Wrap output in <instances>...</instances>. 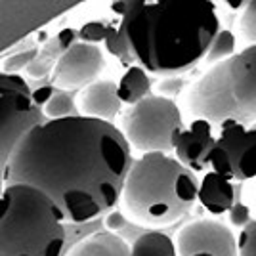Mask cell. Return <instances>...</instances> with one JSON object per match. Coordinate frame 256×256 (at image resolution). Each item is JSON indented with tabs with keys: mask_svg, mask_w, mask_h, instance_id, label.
<instances>
[{
	"mask_svg": "<svg viewBox=\"0 0 256 256\" xmlns=\"http://www.w3.org/2000/svg\"><path fill=\"white\" fill-rule=\"evenodd\" d=\"M134 160L120 128L78 115L36 126L0 170L6 186H32L67 224H84L117 208Z\"/></svg>",
	"mask_w": 256,
	"mask_h": 256,
	"instance_id": "cell-1",
	"label": "cell"
},
{
	"mask_svg": "<svg viewBox=\"0 0 256 256\" xmlns=\"http://www.w3.org/2000/svg\"><path fill=\"white\" fill-rule=\"evenodd\" d=\"M111 10L120 16L118 27L136 64L160 76H180L204 62L222 31L210 0H120Z\"/></svg>",
	"mask_w": 256,
	"mask_h": 256,
	"instance_id": "cell-2",
	"label": "cell"
},
{
	"mask_svg": "<svg viewBox=\"0 0 256 256\" xmlns=\"http://www.w3.org/2000/svg\"><path fill=\"white\" fill-rule=\"evenodd\" d=\"M201 178L166 153H144L134 160L120 195V208L144 228L170 226L190 212Z\"/></svg>",
	"mask_w": 256,
	"mask_h": 256,
	"instance_id": "cell-3",
	"label": "cell"
},
{
	"mask_svg": "<svg viewBox=\"0 0 256 256\" xmlns=\"http://www.w3.org/2000/svg\"><path fill=\"white\" fill-rule=\"evenodd\" d=\"M67 222L44 192L14 184L0 195V256H64Z\"/></svg>",
	"mask_w": 256,
	"mask_h": 256,
	"instance_id": "cell-4",
	"label": "cell"
},
{
	"mask_svg": "<svg viewBox=\"0 0 256 256\" xmlns=\"http://www.w3.org/2000/svg\"><path fill=\"white\" fill-rule=\"evenodd\" d=\"M188 107L195 118L212 124L256 122V46H246L197 78L190 88Z\"/></svg>",
	"mask_w": 256,
	"mask_h": 256,
	"instance_id": "cell-5",
	"label": "cell"
},
{
	"mask_svg": "<svg viewBox=\"0 0 256 256\" xmlns=\"http://www.w3.org/2000/svg\"><path fill=\"white\" fill-rule=\"evenodd\" d=\"M184 128L180 107L174 100L150 96L128 107L122 115V134L132 150L144 153H172L174 134Z\"/></svg>",
	"mask_w": 256,
	"mask_h": 256,
	"instance_id": "cell-6",
	"label": "cell"
},
{
	"mask_svg": "<svg viewBox=\"0 0 256 256\" xmlns=\"http://www.w3.org/2000/svg\"><path fill=\"white\" fill-rule=\"evenodd\" d=\"M210 170L232 182L256 180V128L235 120L222 122L210 155Z\"/></svg>",
	"mask_w": 256,
	"mask_h": 256,
	"instance_id": "cell-7",
	"label": "cell"
},
{
	"mask_svg": "<svg viewBox=\"0 0 256 256\" xmlns=\"http://www.w3.org/2000/svg\"><path fill=\"white\" fill-rule=\"evenodd\" d=\"M46 122V113L32 94L0 90V168L29 132Z\"/></svg>",
	"mask_w": 256,
	"mask_h": 256,
	"instance_id": "cell-8",
	"label": "cell"
},
{
	"mask_svg": "<svg viewBox=\"0 0 256 256\" xmlns=\"http://www.w3.org/2000/svg\"><path fill=\"white\" fill-rule=\"evenodd\" d=\"M176 248L178 256H239V239L220 220L201 218L178 232Z\"/></svg>",
	"mask_w": 256,
	"mask_h": 256,
	"instance_id": "cell-9",
	"label": "cell"
},
{
	"mask_svg": "<svg viewBox=\"0 0 256 256\" xmlns=\"http://www.w3.org/2000/svg\"><path fill=\"white\" fill-rule=\"evenodd\" d=\"M104 69H106V58L98 46L76 42L58 62L52 73V80L54 84L64 90L88 88L100 80Z\"/></svg>",
	"mask_w": 256,
	"mask_h": 256,
	"instance_id": "cell-10",
	"label": "cell"
},
{
	"mask_svg": "<svg viewBox=\"0 0 256 256\" xmlns=\"http://www.w3.org/2000/svg\"><path fill=\"white\" fill-rule=\"evenodd\" d=\"M216 146L212 122L204 118H193L190 126L176 130L174 134V153L186 168L199 174L210 166V155Z\"/></svg>",
	"mask_w": 256,
	"mask_h": 256,
	"instance_id": "cell-11",
	"label": "cell"
},
{
	"mask_svg": "<svg viewBox=\"0 0 256 256\" xmlns=\"http://www.w3.org/2000/svg\"><path fill=\"white\" fill-rule=\"evenodd\" d=\"M122 100L118 98V88L113 80L100 78L80 94V115L111 122L122 109Z\"/></svg>",
	"mask_w": 256,
	"mask_h": 256,
	"instance_id": "cell-12",
	"label": "cell"
},
{
	"mask_svg": "<svg viewBox=\"0 0 256 256\" xmlns=\"http://www.w3.org/2000/svg\"><path fill=\"white\" fill-rule=\"evenodd\" d=\"M197 201L201 203V206L206 212L214 214V216L232 212V208L235 206L234 182L212 170L206 172L201 178Z\"/></svg>",
	"mask_w": 256,
	"mask_h": 256,
	"instance_id": "cell-13",
	"label": "cell"
},
{
	"mask_svg": "<svg viewBox=\"0 0 256 256\" xmlns=\"http://www.w3.org/2000/svg\"><path fill=\"white\" fill-rule=\"evenodd\" d=\"M76 42H78V31L76 29L69 27V29L60 31L54 38H50L48 42L44 44V48L38 52L36 60L27 67V75L32 76V78L46 76L52 69H56V65L64 58V54L67 50H71Z\"/></svg>",
	"mask_w": 256,
	"mask_h": 256,
	"instance_id": "cell-14",
	"label": "cell"
},
{
	"mask_svg": "<svg viewBox=\"0 0 256 256\" xmlns=\"http://www.w3.org/2000/svg\"><path fill=\"white\" fill-rule=\"evenodd\" d=\"M65 256H132L130 245L111 232H98L76 243Z\"/></svg>",
	"mask_w": 256,
	"mask_h": 256,
	"instance_id": "cell-15",
	"label": "cell"
},
{
	"mask_svg": "<svg viewBox=\"0 0 256 256\" xmlns=\"http://www.w3.org/2000/svg\"><path fill=\"white\" fill-rule=\"evenodd\" d=\"M117 88H118V98L128 107L136 106L140 102H144L146 98L153 96L151 94L150 75L140 65H132L130 69L124 71V75L120 76V80L117 82Z\"/></svg>",
	"mask_w": 256,
	"mask_h": 256,
	"instance_id": "cell-16",
	"label": "cell"
},
{
	"mask_svg": "<svg viewBox=\"0 0 256 256\" xmlns=\"http://www.w3.org/2000/svg\"><path fill=\"white\" fill-rule=\"evenodd\" d=\"M132 256H178L176 243L170 235L159 230H148L130 246Z\"/></svg>",
	"mask_w": 256,
	"mask_h": 256,
	"instance_id": "cell-17",
	"label": "cell"
},
{
	"mask_svg": "<svg viewBox=\"0 0 256 256\" xmlns=\"http://www.w3.org/2000/svg\"><path fill=\"white\" fill-rule=\"evenodd\" d=\"M106 228H107V232L117 234L118 237H122L130 246L134 245V241H136L138 237H142V235L148 232L144 226H140V224H136L134 220H130L126 214L122 212V210H118V208L111 210V212L106 216Z\"/></svg>",
	"mask_w": 256,
	"mask_h": 256,
	"instance_id": "cell-18",
	"label": "cell"
},
{
	"mask_svg": "<svg viewBox=\"0 0 256 256\" xmlns=\"http://www.w3.org/2000/svg\"><path fill=\"white\" fill-rule=\"evenodd\" d=\"M44 113H46L48 120H62V118L78 117L80 115V107H76L75 100L69 92L56 90L54 98L48 102V106L44 107Z\"/></svg>",
	"mask_w": 256,
	"mask_h": 256,
	"instance_id": "cell-19",
	"label": "cell"
},
{
	"mask_svg": "<svg viewBox=\"0 0 256 256\" xmlns=\"http://www.w3.org/2000/svg\"><path fill=\"white\" fill-rule=\"evenodd\" d=\"M235 54H237L235 52V34L230 29H222L218 32V36L214 38L212 46L204 58V64L212 67V65H218L230 58H234Z\"/></svg>",
	"mask_w": 256,
	"mask_h": 256,
	"instance_id": "cell-20",
	"label": "cell"
},
{
	"mask_svg": "<svg viewBox=\"0 0 256 256\" xmlns=\"http://www.w3.org/2000/svg\"><path fill=\"white\" fill-rule=\"evenodd\" d=\"M104 44H106L107 52L111 54V56H115L126 69H130L132 65L136 64L134 56H132V52H130V46H128L126 38H124V34H122V31H120V27L109 25V31H107L106 42Z\"/></svg>",
	"mask_w": 256,
	"mask_h": 256,
	"instance_id": "cell-21",
	"label": "cell"
},
{
	"mask_svg": "<svg viewBox=\"0 0 256 256\" xmlns=\"http://www.w3.org/2000/svg\"><path fill=\"white\" fill-rule=\"evenodd\" d=\"M239 31L248 46H256V0L246 2L239 20Z\"/></svg>",
	"mask_w": 256,
	"mask_h": 256,
	"instance_id": "cell-22",
	"label": "cell"
},
{
	"mask_svg": "<svg viewBox=\"0 0 256 256\" xmlns=\"http://www.w3.org/2000/svg\"><path fill=\"white\" fill-rule=\"evenodd\" d=\"M38 48H27V50H23V52L16 54V56H10L4 65H2V73H14V75H20V71L25 69L27 71V67L36 60V56H38Z\"/></svg>",
	"mask_w": 256,
	"mask_h": 256,
	"instance_id": "cell-23",
	"label": "cell"
},
{
	"mask_svg": "<svg viewBox=\"0 0 256 256\" xmlns=\"http://www.w3.org/2000/svg\"><path fill=\"white\" fill-rule=\"evenodd\" d=\"M109 25L104 22H88L78 29V42L94 44L98 46L100 42H106Z\"/></svg>",
	"mask_w": 256,
	"mask_h": 256,
	"instance_id": "cell-24",
	"label": "cell"
},
{
	"mask_svg": "<svg viewBox=\"0 0 256 256\" xmlns=\"http://www.w3.org/2000/svg\"><path fill=\"white\" fill-rule=\"evenodd\" d=\"M239 256H256V218L239 234Z\"/></svg>",
	"mask_w": 256,
	"mask_h": 256,
	"instance_id": "cell-25",
	"label": "cell"
},
{
	"mask_svg": "<svg viewBox=\"0 0 256 256\" xmlns=\"http://www.w3.org/2000/svg\"><path fill=\"white\" fill-rule=\"evenodd\" d=\"M0 90H12V92H22V94H32L27 80L22 75L14 73H2L0 75Z\"/></svg>",
	"mask_w": 256,
	"mask_h": 256,
	"instance_id": "cell-26",
	"label": "cell"
},
{
	"mask_svg": "<svg viewBox=\"0 0 256 256\" xmlns=\"http://www.w3.org/2000/svg\"><path fill=\"white\" fill-rule=\"evenodd\" d=\"M184 86H186V80L180 78V76H164L159 82V86H157V90H159V96L172 100L178 94H182Z\"/></svg>",
	"mask_w": 256,
	"mask_h": 256,
	"instance_id": "cell-27",
	"label": "cell"
},
{
	"mask_svg": "<svg viewBox=\"0 0 256 256\" xmlns=\"http://www.w3.org/2000/svg\"><path fill=\"white\" fill-rule=\"evenodd\" d=\"M250 222H252V220H250V216H248V208L239 203L235 204L234 208H232V224L245 230Z\"/></svg>",
	"mask_w": 256,
	"mask_h": 256,
	"instance_id": "cell-28",
	"label": "cell"
},
{
	"mask_svg": "<svg viewBox=\"0 0 256 256\" xmlns=\"http://www.w3.org/2000/svg\"><path fill=\"white\" fill-rule=\"evenodd\" d=\"M54 94H56V90L52 86H38L36 90H32V100L36 102V106H40L44 109L48 106V102L54 98Z\"/></svg>",
	"mask_w": 256,
	"mask_h": 256,
	"instance_id": "cell-29",
	"label": "cell"
},
{
	"mask_svg": "<svg viewBox=\"0 0 256 256\" xmlns=\"http://www.w3.org/2000/svg\"><path fill=\"white\" fill-rule=\"evenodd\" d=\"M230 8H245L246 4H243V0H228Z\"/></svg>",
	"mask_w": 256,
	"mask_h": 256,
	"instance_id": "cell-30",
	"label": "cell"
},
{
	"mask_svg": "<svg viewBox=\"0 0 256 256\" xmlns=\"http://www.w3.org/2000/svg\"><path fill=\"white\" fill-rule=\"evenodd\" d=\"M254 201H256V186H254Z\"/></svg>",
	"mask_w": 256,
	"mask_h": 256,
	"instance_id": "cell-31",
	"label": "cell"
}]
</instances>
